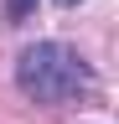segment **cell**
<instances>
[{"mask_svg":"<svg viewBox=\"0 0 119 124\" xmlns=\"http://www.w3.org/2000/svg\"><path fill=\"white\" fill-rule=\"evenodd\" d=\"M31 10H36V0H5V26H21Z\"/></svg>","mask_w":119,"mask_h":124,"instance_id":"cell-2","label":"cell"},{"mask_svg":"<svg viewBox=\"0 0 119 124\" xmlns=\"http://www.w3.org/2000/svg\"><path fill=\"white\" fill-rule=\"evenodd\" d=\"M16 88L31 103H67L93 88V67L67 41H31L16 57Z\"/></svg>","mask_w":119,"mask_h":124,"instance_id":"cell-1","label":"cell"},{"mask_svg":"<svg viewBox=\"0 0 119 124\" xmlns=\"http://www.w3.org/2000/svg\"><path fill=\"white\" fill-rule=\"evenodd\" d=\"M52 5H62V10H72V5H83V0H52Z\"/></svg>","mask_w":119,"mask_h":124,"instance_id":"cell-3","label":"cell"}]
</instances>
